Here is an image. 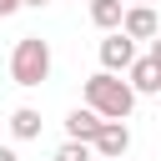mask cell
I'll use <instances>...</instances> for the list:
<instances>
[{"label": "cell", "instance_id": "obj_1", "mask_svg": "<svg viewBox=\"0 0 161 161\" xmlns=\"http://www.w3.org/2000/svg\"><path fill=\"white\" fill-rule=\"evenodd\" d=\"M86 106L101 121H126L136 111V91H131V80H121L111 70H96V75H86Z\"/></svg>", "mask_w": 161, "mask_h": 161}, {"label": "cell", "instance_id": "obj_2", "mask_svg": "<svg viewBox=\"0 0 161 161\" xmlns=\"http://www.w3.org/2000/svg\"><path fill=\"white\" fill-rule=\"evenodd\" d=\"M10 80L25 86V91L45 86V80H50V40H40V35H20L15 50H10Z\"/></svg>", "mask_w": 161, "mask_h": 161}, {"label": "cell", "instance_id": "obj_3", "mask_svg": "<svg viewBox=\"0 0 161 161\" xmlns=\"http://www.w3.org/2000/svg\"><path fill=\"white\" fill-rule=\"evenodd\" d=\"M136 65V40L126 35V30H111L106 40H101V70H111V75H126Z\"/></svg>", "mask_w": 161, "mask_h": 161}, {"label": "cell", "instance_id": "obj_4", "mask_svg": "<svg viewBox=\"0 0 161 161\" xmlns=\"http://www.w3.org/2000/svg\"><path fill=\"white\" fill-rule=\"evenodd\" d=\"M91 146H96L101 161H126V151H131V126H126V121H106Z\"/></svg>", "mask_w": 161, "mask_h": 161}, {"label": "cell", "instance_id": "obj_5", "mask_svg": "<svg viewBox=\"0 0 161 161\" xmlns=\"http://www.w3.org/2000/svg\"><path fill=\"white\" fill-rule=\"evenodd\" d=\"M121 30H126L131 40H156V35H161L156 5H131V10H126V20H121Z\"/></svg>", "mask_w": 161, "mask_h": 161}, {"label": "cell", "instance_id": "obj_6", "mask_svg": "<svg viewBox=\"0 0 161 161\" xmlns=\"http://www.w3.org/2000/svg\"><path fill=\"white\" fill-rule=\"evenodd\" d=\"M126 80H131L136 96H161V65L151 55H136V65L126 70Z\"/></svg>", "mask_w": 161, "mask_h": 161}, {"label": "cell", "instance_id": "obj_7", "mask_svg": "<svg viewBox=\"0 0 161 161\" xmlns=\"http://www.w3.org/2000/svg\"><path fill=\"white\" fill-rule=\"evenodd\" d=\"M101 126H106V121H101L91 106H75V111L65 116V141H96Z\"/></svg>", "mask_w": 161, "mask_h": 161}, {"label": "cell", "instance_id": "obj_8", "mask_svg": "<svg viewBox=\"0 0 161 161\" xmlns=\"http://www.w3.org/2000/svg\"><path fill=\"white\" fill-rule=\"evenodd\" d=\"M40 126H45V121H40L35 106H15V111H10V136H15V141H35Z\"/></svg>", "mask_w": 161, "mask_h": 161}, {"label": "cell", "instance_id": "obj_9", "mask_svg": "<svg viewBox=\"0 0 161 161\" xmlns=\"http://www.w3.org/2000/svg\"><path fill=\"white\" fill-rule=\"evenodd\" d=\"M91 20L111 35V30H121V20H126V10H121V0H96L91 5Z\"/></svg>", "mask_w": 161, "mask_h": 161}, {"label": "cell", "instance_id": "obj_10", "mask_svg": "<svg viewBox=\"0 0 161 161\" xmlns=\"http://www.w3.org/2000/svg\"><path fill=\"white\" fill-rule=\"evenodd\" d=\"M50 161H101L96 156V146L91 141H65V146H55V156Z\"/></svg>", "mask_w": 161, "mask_h": 161}, {"label": "cell", "instance_id": "obj_11", "mask_svg": "<svg viewBox=\"0 0 161 161\" xmlns=\"http://www.w3.org/2000/svg\"><path fill=\"white\" fill-rule=\"evenodd\" d=\"M20 10V0H0V15H15Z\"/></svg>", "mask_w": 161, "mask_h": 161}, {"label": "cell", "instance_id": "obj_12", "mask_svg": "<svg viewBox=\"0 0 161 161\" xmlns=\"http://www.w3.org/2000/svg\"><path fill=\"white\" fill-rule=\"evenodd\" d=\"M151 60H156V65H161V35H156V40H151Z\"/></svg>", "mask_w": 161, "mask_h": 161}, {"label": "cell", "instance_id": "obj_13", "mask_svg": "<svg viewBox=\"0 0 161 161\" xmlns=\"http://www.w3.org/2000/svg\"><path fill=\"white\" fill-rule=\"evenodd\" d=\"M0 161H20V156H15V151H10V146H0Z\"/></svg>", "mask_w": 161, "mask_h": 161}, {"label": "cell", "instance_id": "obj_14", "mask_svg": "<svg viewBox=\"0 0 161 161\" xmlns=\"http://www.w3.org/2000/svg\"><path fill=\"white\" fill-rule=\"evenodd\" d=\"M20 5H35V10H40V5H50V0H20Z\"/></svg>", "mask_w": 161, "mask_h": 161}, {"label": "cell", "instance_id": "obj_15", "mask_svg": "<svg viewBox=\"0 0 161 161\" xmlns=\"http://www.w3.org/2000/svg\"><path fill=\"white\" fill-rule=\"evenodd\" d=\"M136 5H156V0H136Z\"/></svg>", "mask_w": 161, "mask_h": 161}, {"label": "cell", "instance_id": "obj_16", "mask_svg": "<svg viewBox=\"0 0 161 161\" xmlns=\"http://www.w3.org/2000/svg\"><path fill=\"white\" fill-rule=\"evenodd\" d=\"M91 5H96V0H91Z\"/></svg>", "mask_w": 161, "mask_h": 161}]
</instances>
